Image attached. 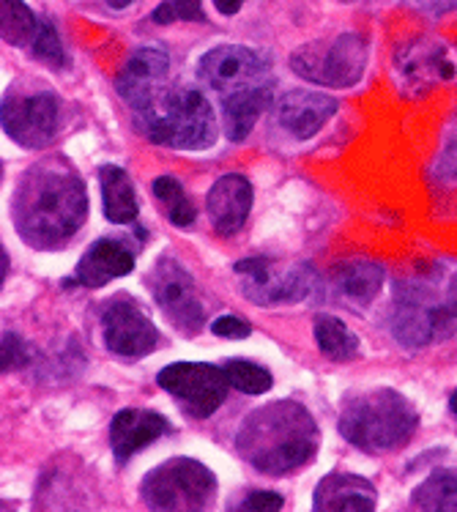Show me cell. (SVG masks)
Listing matches in <instances>:
<instances>
[{
    "label": "cell",
    "instance_id": "obj_1",
    "mask_svg": "<svg viewBox=\"0 0 457 512\" xmlns=\"http://www.w3.org/2000/svg\"><path fill=\"white\" fill-rule=\"evenodd\" d=\"M88 192L80 173L63 157H44L22 173L11 198V222L25 244L58 250L83 228Z\"/></svg>",
    "mask_w": 457,
    "mask_h": 512
},
{
    "label": "cell",
    "instance_id": "obj_2",
    "mask_svg": "<svg viewBox=\"0 0 457 512\" xmlns=\"http://www.w3.org/2000/svg\"><path fill=\"white\" fill-rule=\"evenodd\" d=\"M321 444L318 422L296 400H274L252 411L236 433V450L252 469L282 477L310 463Z\"/></svg>",
    "mask_w": 457,
    "mask_h": 512
},
{
    "label": "cell",
    "instance_id": "obj_3",
    "mask_svg": "<svg viewBox=\"0 0 457 512\" xmlns=\"http://www.w3.org/2000/svg\"><path fill=\"white\" fill-rule=\"evenodd\" d=\"M457 326V269L430 272L397 280L395 302L389 310V335L403 348H425L455 335Z\"/></svg>",
    "mask_w": 457,
    "mask_h": 512
},
{
    "label": "cell",
    "instance_id": "obj_4",
    "mask_svg": "<svg viewBox=\"0 0 457 512\" xmlns=\"http://www.w3.org/2000/svg\"><path fill=\"white\" fill-rule=\"evenodd\" d=\"M419 425L414 403L395 389L348 395L340 408V433L356 450L381 455L411 441Z\"/></svg>",
    "mask_w": 457,
    "mask_h": 512
},
{
    "label": "cell",
    "instance_id": "obj_5",
    "mask_svg": "<svg viewBox=\"0 0 457 512\" xmlns=\"http://www.w3.org/2000/svg\"><path fill=\"white\" fill-rule=\"evenodd\" d=\"M140 132L167 148L203 151L217 140V118L208 99L195 88H162L159 94L135 110Z\"/></svg>",
    "mask_w": 457,
    "mask_h": 512
},
{
    "label": "cell",
    "instance_id": "obj_6",
    "mask_svg": "<svg viewBox=\"0 0 457 512\" xmlns=\"http://www.w3.org/2000/svg\"><path fill=\"white\" fill-rule=\"evenodd\" d=\"M140 496L151 510H208L217 496V477L200 460L170 458L143 477Z\"/></svg>",
    "mask_w": 457,
    "mask_h": 512
},
{
    "label": "cell",
    "instance_id": "obj_7",
    "mask_svg": "<svg viewBox=\"0 0 457 512\" xmlns=\"http://www.w3.org/2000/svg\"><path fill=\"white\" fill-rule=\"evenodd\" d=\"M367 39L362 33H340L329 42L304 44L291 55V69L302 80L329 88H351L367 69Z\"/></svg>",
    "mask_w": 457,
    "mask_h": 512
},
{
    "label": "cell",
    "instance_id": "obj_8",
    "mask_svg": "<svg viewBox=\"0 0 457 512\" xmlns=\"http://www.w3.org/2000/svg\"><path fill=\"white\" fill-rule=\"evenodd\" d=\"M156 384L192 419H208L228 400L225 370L208 362H173L159 370Z\"/></svg>",
    "mask_w": 457,
    "mask_h": 512
},
{
    "label": "cell",
    "instance_id": "obj_9",
    "mask_svg": "<svg viewBox=\"0 0 457 512\" xmlns=\"http://www.w3.org/2000/svg\"><path fill=\"white\" fill-rule=\"evenodd\" d=\"M159 310L181 335H198L206 324V307L198 299L192 274L173 258H159L146 277Z\"/></svg>",
    "mask_w": 457,
    "mask_h": 512
},
{
    "label": "cell",
    "instance_id": "obj_10",
    "mask_svg": "<svg viewBox=\"0 0 457 512\" xmlns=\"http://www.w3.org/2000/svg\"><path fill=\"white\" fill-rule=\"evenodd\" d=\"M236 274L241 277V293L260 307L304 302L315 288V274L304 263L277 272L266 258H244L236 263Z\"/></svg>",
    "mask_w": 457,
    "mask_h": 512
},
{
    "label": "cell",
    "instance_id": "obj_11",
    "mask_svg": "<svg viewBox=\"0 0 457 512\" xmlns=\"http://www.w3.org/2000/svg\"><path fill=\"white\" fill-rule=\"evenodd\" d=\"M102 335L107 351L121 359H143L159 343L154 321L126 293H118L102 307Z\"/></svg>",
    "mask_w": 457,
    "mask_h": 512
},
{
    "label": "cell",
    "instance_id": "obj_12",
    "mask_svg": "<svg viewBox=\"0 0 457 512\" xmlns=\"http://www.w3.org/2000/svg\"><path fill=\"white\" fill-rule=\"evenodd\" d=\"M3 132L22 148H44L58 132L61 124V105L50 91L31 96H3L0 110Z\"/></svg>",
    "mask_w": 457,
    "mask_h": 512
},
{
    "label": "cell",
    "instance_id": "obj_13",
    "mask_svg": "<svg viewBox=\"0 0 457 512\" xmlns=\"http://www.w3.org/2000/svg\"><path fill=\"white\" fill-rule=\"evenodd\" d=\"M198 77L219 94H230V91L247 88V85L266 83L269 61L250 47L222 44L200 58Z\"/></svg>",
    "mask_w": 457,
    "mask_h": 512
},
{
    "label": "cell",
    "instance_id": "obj_14",
    "mask_svg": "<svg viewBox=\"0 0 457 512\" xmlns=\"http://www.w3.org/2000/svg\"><path fill=\"white\" fill-rule=\"evenodd\" d=\"M167 74H170V55L159 47H143L126 61L115 80V88L126 105L132 110H140L165 88Z\"/></svg>",
    "mask_w": 457,
    "mask_h": 512
},
{
    "label": "cell",
    "instance_id": "obj_15",
    "mask_svg": "<svg viewBox=\"0 0 457 512\" xmlns=\"http://www.w3.org/2000/svg\"><path fill=\"white\" fill-rule=\"evenodd\" d=\"M252 184L250 178L241 173H228L214 181V187L208 189L206 214L211 228L219 236H233L244 228V222L252 211Z\"/></svg>",
    "mask_w": 457,
    "mask_h": 512
},
{
    "label": "cell",
    "instance_id": "obj_16",
    "mask_svg": "<svg viewBox=\"0 0 457 512\" xmlns=\"http://www.w3.org/2000/svg\"><path fill=\"white\" fill-rule=\"evenodd\" d=\"M165 433H170V422L156 411L146 408H124L110 422V450L115 463H129L132 455L151 447Z\"/></svg>",
    "mask_w": 457,
    "mask_h": 512
},
{
    "label": "cell",
    "instance_id": "obj_17",
    "mask_svg": "<svg viewBox=\"0 0 457 512\" xmlns=\"http://www.w3.org/2000/svg\"><path fill=\"white\" fill-rule=\"evenodd\" d=\"M135 269V247L126 239L94 241L74 269V285L80 288H104L118 277Z\"/></svg>",
    "mask_w": 457,
    "mask_h": 512
},
{
    "label": "cell",
    "instance_id": "obj_18",
    "mask_svg": "<svg viewBox=\"0 0 457 512\" xmlns=\"http://www.w3.org/2000/svg\"><path fill=\"white\" fill-rule=\"evenodd\" d=\"M337 113V102L332 96L318 94V91H288L282 96L274 115H277V124L293 137V140H310L312 135H318L323 124Z\"/></svg>",
    "mask_w": 457,
    "mask_h": 512
},
{
    "label": "cell",
    "instance_id": "obj_19",
    "mask_svg": "<svg viewBox=\"0 0 457 512\" xmlns=\"http://www.w3.org/2000/svg\"><path fill=\"white\" fill-rule=\"evenodd\" d=\"M375 507L378 491L373 482L348 471L326 474L312 493V510L318 512H370Z\"/></svg>",
    "mask_w": 457,
    "mask_h": 512
},
{
    "label": "cell",
    "instance_id": "obj_20",
    "mask_svg": "<svg viewBox=\"0 0 457 512\" xmlns=\"http://www.w3.org/2000/svg\"><path fill=\"white\" fill-rule=\"evenodd\" d=\"M271 107V85L258 83L230 91L222 96V118H225V137L230 143L247 140L258 124V118Z\"/></svg>",
    "mask_w": 457,
    "mask_h": 512
},
{
    "label": "cell",
    "instance_id": "obj_21",
    "mask_svg": "<svg viewBox=\"0 0 457 512\" xmlns=\"http://www.w3.org/2000/svg\"><path fill=\"white\" fill-rule=\"evenodd\" d=\"M99 187H102L104 220L113 225H132L140 214V203H137L135 184L129 173L118 165H102Z\"/></svg>",
    "mask_w": 457,
    "mask_h": 512
},
{
    "label": "cell",
    "instance_id": "obj_22",
    "mask_svg": "<svg viewBox=\"0 0 457 512\" xmlns=\"http://www.w3.org/2000/svg\"><path fill=\"white\" fill-rule=\"evenodd\" d=\"M384 266L375 261H348L334 272V291L351 307H367L381 293Z\"/></svg>",
    "mask_w": 457,
    "mask_h": 512
},
{
    "label": "cell",
    "instance_id": "obj_23",
    "mask_svg": "<svg viewBox=\"0 0 457 512\" xmlns=\"http://www.w3.org/2000/svg\"><path fill=\"white\" fill-rule=\"evenodd\" d=\"M414 510L457 512V471L436 469L425 482H419L411 493Z\"/></svg>",
    "mask_w": 457,
    "mask_h": 512
},
{
    "label": "cell",
    "instance_id": "obj_24",
    "mask_svg": "<svg viewBox=\"0 0 457 512\" xmlns=\"http://www.w3.org/2000/svg\"><path fill=\"white\" fill-rule=\"evenodd\" d=\"M315 340L326 359L332 362H351L359 356V337L334 315H318L315 318Z\"/></svg>",
    "mask_w": 457,
    "mask_h": 512
},
{
    "label": "cell",
    "instance_id": "obj_25",
    "mask_svg": "<svg viewBox=\"0 0 457 512\" xmlns=\"http://www.w3.org/2000/svg\"><path fill=\"white\" fill-rule=\"evenodd\" d=\"M42 20L22 0H0V36L11 47H31Z\"/></svg>",
    "mask_w": 457,
    "mask_h": 512
},
{
    "label": "cell",
    "instance_id": "obj_26",
    "mask_svg": "<svg viewBox=\"0 0 457 512\" xmlns=\"http://www.w3.org/2000/svg\"><path fill=\"white\" fill-rule=\"evenodd\" d=\"M151 192H154L156 203L165 211V217L170 220V225H176V228H189L192 222L198 220V211L192 206V200L187 198V189L181 187L178 178L159 176L154 184H151Z\"/></svg>",
    "mask_w": 457,
    "mask_h": 512
},
{
    "label": "cell",
    "instance_id": "obj_27",
    "mask_svg": "<svg viewBox=\"0 0 457 512\" xmlns=\"http://www.w3.org/2000/svg\"><path fill=\"white\" fill-rule=\"evenodd\" d=\"M222 370L228 376L230 387L239 389L244 395H266L274 387V378H271L269 370L255 365L250 359H228Z\"/></svg>",
    "mask_w": 457,
    "mask_h": 512
},
{
    "label": "cell",
    "instance_id": "obj_28",
    "mask_svg": "<svg viewBox=\"0 0 457 512\" xmlns=\"http://www.w3.org/2000/svg\"><path fill=\"white\" fill-rule=\"evenodd\" d=\"M31 53L36 61L47 63L50 69H63L69 63V55L63 50L61 36H58L50 20H42V25H39V33H36V39L31 44Z\"/></svg>",
    "mask_w": 457,
    "mask_h": 512
},
{
    "label": "cell",
    "instance_id": "obj_29",
    "mask_svg": "<svg viewBox=\"0 0 457 512\" xmlns=\"http://www.w3.org/2000/svg\"><path fill=\"white\" fill-rule=\"evenodd\" d=\"M206 22L203 0H162L151 11V22L156 25H170V22Z\"/></svg>",
    "mask_w": 457,
    "mask_h": 512
},
{
    "label": "cell",
    "instance_id": "obj_30",
    "mask_svg": "<svg viewBox=\"0 0 457 512\" xmlns=\"http://www.w3.org/2000/svg\"><path fill=\"white\" fill-rule=\"evenodd\" d=\"M31 365V348L22 340L17 332H3V356H0V370L3 373H14Z\"/></svg>",
    "mask_w": 457,
    "mask_h": 512
},
{
    "label": "cell",
    "instance_id": "obj_31",
    "mask_svg": "<svg viewBox=\"0 0 457 512\" xmlns=\"http://www.w3.org/2000/svg\"><path fill=\"white\" fill-rule=\"evenodd\" d=\"M282 496L271 491H255L247 493L239 504H233L230 510H247V512H269V510H282Z\"/></svg>",
    "mask_w": 457,
    "mask_h": 512
},
{
    "label": "cell",
    "instance_id": "obj_32",
    "mask_svg": "<svg viewBox=\"0 0 457 512\" xmlns=\"http://www.w3.org/2000/svg\"><path fill=\"white\" fill-rule=\"evenodd\" d=\"M211 332L217 337H225V340H244V337L252 335V326L236 315H222L211 324Z\"/></svg>",
    "mask_w": 457,
    "mask_h": 512
},
{
    "label": "cell",
    "instance_id": "obj_33",
    "mask_svg": "<svg viewBox=\"0 0 457 512\" xmlns=\"http://www.w3.org/2000/svg\"><path fill=\"white\" fill-rule=\"evenodd\" d=\"M438 176L457 181V135L449 140L441 151V157H438Z\"/></svg>",
    "mask_w": 457,
    "mask_h": 512
},
{
    "label": "cell",
    "instance_id": "obj_34",
    "mask_svg": "<svg viewBox=\"0 0 457 512\" xmlns=\"http://www.w3.org/2000/svg\"><path fill=\"white\" fill-rule=\"evenodd\" d=\"M214 6H217L219 14H225V17H230V14H236V11L244 6V0H214Z\"/></svg>",
    "mask_w": 457,
    "mask_h": 512
},
{
    "label": "cell",
    "instance_id": "obj_35",
    "mask_svg": "<svg viewBox=\"0 0 457 512\" xmlns=\"http://www.w3.org/2000/svg\"><path fill=\"white\" fill-rule=\"evenodd\" d=\"M425 9H433V11H449V9H457V0H419Z\"/></svg>",
    "mask_w": 457,
    "mask_h": 512
},
{
    "label": "cell",
    "instance_id": "obj_36",
    "mask_svg": "<svg viewBox=\"0 0 457 512\" xmlns=\"http://www.w3.org/2000/svg\"><path fill=\"white\" fill-rule=\"evenodd\" d=\"M132 3H135V0H107V6H110V9H115V11L129 9Z\"/></svg>",
    "mask_w": 457,
    "mask_h": 512
},
{
    "label": "cell",
    "instance_id": "obj_37",
    "mask_svg": "<svg viewBox=\"0 0 457 512\" xmlns=\"http://www.w3.org/2000/svg\"><path fill=\"white\" fill-rule=\"evenodd\" d=\"M0 258H3V274H0V280L6 283V274H9V252H6V247L0 252Z\"/></svg>",
    "mask_w": 457,
    "mask_h": 512
},
{
    "label": "cell",
    "instance_id": "obj_38",
    "mask_svg": "<svg viewBox=\"0 0 457 512\" xmlns=\"http://www.w3.org/2000/svg\"><path fill=\"white\" fill-rule=\"evenodd\" d=\"M449 408H452V414H455V417H457V389H455V392H452V398H449Z\"/></svg>",
    "mask_w": 457,
    "mask_h": 512
}]
</instances>
